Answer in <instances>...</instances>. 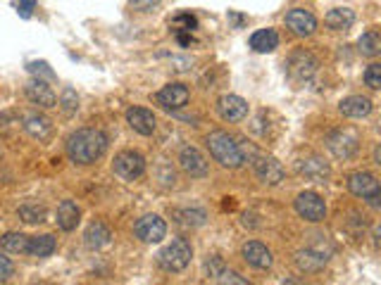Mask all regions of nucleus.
Listing matches in <instances>:
<instances>
[{"label": "nucleus", "mask_w": 381, "mask_h": 285, "mask_svg": "<svg viewBox=\"0 0 381 285\" xmlns=\"http://www.w3.org/2000/svg\"><path fill=\"white\" fill-rule=\"evenodd\" d=\"M108 150V136L98 128H79L67 141V154L74 164H93Z\"/></svg>", "instance_id": "1"}, {"label": "nucleus", "mask_w": 381, "mask_h": 285, "mask_svg": "<svg viewBox=\"0 0 381 285\" xmlns=\"http://www.w3.org/2000/svg\"><path fill=\"white\" fill-rule=\"evenodd\" d=\"M205 143H208V150H210V154H212V159L222 164V167L238 169L241 164H243V150H241V145L234 141L229 133L212 131L205 138Z\"/></svg>", "instance_id": "2"}, {"label": "nucleus", "mask_w": 381, "mask_h": 285, "mask_svg": "<svg viewBox=\"0 0 381 285\" xmlns=\"http://www.w3.org/2000/svg\"><path fill=\"white\" fill-rule=\"evenodd\" d=\"M190 257H193V249H190V245L186 240H172V243L167 245V247L162 249V252L158 254V262L160 267L164 269V271H184V269L190 264Z\"/></svg>", "instance_id": "3"}, {"label": "nucleus", "mask_w": 381, "mask_h": 285, "mask_svg": "<svg viewBox=\"0 0 381 285\" xmlns=\"http://www.w3.org/2000/svg\"><path fill=\"white\" fill-rule=\"evenodd\" d=\"M348 190L353 195H358V198L367 200L369 204H372L374 209L379 207V200H381V186L379 181L372 176V174L367 172H355L348 176Z\"/></svg>", "instance_id": "4"}, {"label": "nucleus", "mask_w": 381, "mask_h": 285, "mask_svg": "<svg viewBox=\"0 0 381 285\" xmlns=\"http://www.w3.org/2000/svg\"><path fill=\"white\" fill-rule=\"evenodd\" d=\"M112 169L119 178L124 181H136L138 176H143L145 172V159L141 152H134V150H124L114 157Z\"/></svg>", "instance_id": "5"}, {"label": "nucleus", "mask_w": 381, "mask_h": 285, "mask_svg": "<svg viewBox=\"0 0 381 285\" xmlns=\"http://www.w3.org/2000/svg\"><path fill=\"white\" fill-rule=\"evenodd\" d=\"M295 212L310 223L324 221V217H327V202L317 193H312V190H305V193H300L295 198Z\"/></svg>", "instance_id": "6"}, {"label": "nucleus", "mask_w": 381, "mask_h": 285, "mask_svg": "<svg viewBox=\"0 0 381 285\" xmlns=\"http://www.w3.org/2000/svg\"><path fill=\"white\" fill-rule=\"evenodd\" d=\"M329 150L341 159H350L360 148V136L350 128H341V131H334L329 136Z\"/></svg>", "instance_id": "7"}, {"label": "nucleus", "mask_w": 381, "mask_h": 285, "mask_svg": "<svg viewBox=\"0 0 381 285\" xmlns=\"http://www.w3.org/2000/svg\"><path fill=\"white\" fill-rule=\"evenodd\" d=\"M136 238L143 240V243H160L164 236H167V223L158 217V214H145L136 221Z\"/></svg>", "instance_id": "8"}, {"label": "nucleus", "mask_w": 381, "mask_h": 285, "mask_svg": "<svg viewBox=\"0 0 381 285\" xmlns=\"http://www.w3.org/2000/svg\"><path fill=\"white\" fill-rule=\"evenodd\" d=\"M188 98H190V93L184 83H167L162 91L155 95L158 105L164 109H182L184 105L188 103Z\"/></svg>", "instance_id": "9"}, {"label": "nucleus", "mask_w": 381, "mask_h": 285, "mask_svg": "<svg viewBox=\"0 0 381 285\" xmlns=\"http://www.w3.org/2000/svg\"><path fill=\"white\" fill-rule=\"evenodd\" d=\"M253 167H255V176L262 183H267V186H277V183L284 181L286 172H284L282 162H277L274 157H258Z\"/></svg>", "instance_id": "10"}, {"label": "nucleus", "mask_w": 381, "mask_h": 285, "mask_svg": "<svg viewBox=\"0 0 381 285\" xmlns=\"http://www.w3.org/2000/svg\"><path fill=\"white\" fill-rule=\"evenodd\" d=\"M217 112L224 122H241L248 117V103L238 95H222L217 103Z\"/></svg>", "instance_id": "11"}, {"label": "nucleus", "mask_w": 381, "mask_h": 285, "mask_svg": "<svg viewBox=\"0 0 381 285\" xmlns=\"http://www.w3.org/2000/svg\"><path fill=\"white\" fill-rule=\"evenodd\" d=\"M286 27L295 33V36H312L317 29V19L308 12V10H291L286 14Z\"/></svg>", "instance_id": "12"}, {"label": "nucleus", "mask_w": 381, "mask_h": 285, "mask_svg": "<svg viewBox=\"0 0 381 285\" xmlns=\"http://www.w3.org/2000/svg\"><path fill=\"white\" fill-rule=\"evenodd\" d=\"M179 164H182V169L188 174V176L193 178H200V176H208V162H205V157L200 154L198 148H184L182 154H179Z\"/></svg>", "instance_id": "13"}, {"label": "nucleus", "mask_w": 381, "mask_h": 285, "mask_svg": "<svg viewBox=\"0 0 381 285\" xmlns=\"http://www.w3.org/2000/svg\"><path fill=\"white\" fill-rule=\"evenodd\" d=\"M317 59L310 53H295L288 62V74L295 79V81H308L315 72H317Z\"/></svg>", "instance_id": "14"}, {"label": "nucleus", "mask_w": 381, "mask_h": 285, "mask_svg": "<svg viewBox=\"0 0 381 285\" xmlns=\"http://www.w3.org/2000/svg\"><path fill=\"white\" fill-rule=\"evenodd\" d=\"M241 254H243L245 264H250L253 269H269L272 267V252H269L262 243H258V240L245 243L243 249H241Z\"/></svg>", "instance_id": "15"}, {"label": "nucleus", "mask_w": 381, "mask_h": 285, "mask_svg": "<svg viewBox=\"0 0 381 285\" xmlns=\"http://www.w3.org/2000/svg\"><path fill=\"white\" fill-rule=\"evenodd\" d=\"M127 122H129V126H132L136 133H141V136H150V133L155 131V126H158V122H155V114L150 112V109H145V107H132V109H129Z\"/></svg>", "instance_id": "16"}, {"label": "nucleus", "mask_w": 381, "mask_h": 285, "mask_svg": "<svg viewBox=\"0 0 381 285\" xmlns=\"http://www.w3.org/2000/svg\"><path fill=\"white\" fill-rule=\"evenodd\" d=\"M27 98L34 105H41V107H55V103H58L53 88L46 81H41V79H34V81L27 83Z\"/></svg>", "instance_id": "17"}, {"label": "nucleus", "mask_w": 381, "mask_h": 285, "mask_svg": "<svg viewBox=\"0 0 381 285\" xmlns=\"http://www.w3.org/2000/svg\"><path fill=\"white\" fill-rule=\"evenodd\" d=\"M327 259H329V252L317 249L315 245L308 249H300V252L295 254V264H298V269H303V271H319V269L327 264Z\"/></svg>", "instance_id": "18"}, {"label": "nucleus", "mask_w": 381, "mask_h": 285, "mask_svg": "<svg viewBox=\"0 0 381 285\" xmlns=\"http://www.w3.org/2000/svg\"><path fill=\"white\" fill-rule=\"evenodd\" d=\"M79 219H82V209L77 207V202H72V200H64V202H60L58 207V226L62 228V231H74L79 223Z\"/></svg>", "instance_id": "19"}, {"label": "nucleus", "mask_w": 381, "mask_h": 285, "mask_svg": "<svg viewBox=\"0 0 381 285\" xmlns=\"http://www.w3.org/2000/svg\"><path fill=\"white\" fill-rule=\"evenodd\" d=\"M341 112L350 119H362L372 112V103L367 98H362V95H350V98H345L341 103Z\"/></svg>", "instance_id": "20"}, {"label": "nucleus", "mask_w": 381, "mask_h": 285, "mask_svg": "<svg viewBox=\"0 0 381 285\" xmlns=\"http://www.w3.org/2000/svg\"><path fill=\"white\" fill-rule=\"evenodd\" d=\"M24 131L32 138L46 141V138H50V133H53V126H50V122L46 117H41V114H27L24 117Z\"/></svg>", "instance_id": "21"}, {"label": "nucleus", "mask_w": 381, "mask_h": 285, "mask_svg": "<svg viewBox=\"0 0 381 285\" xmlns=\"http://www.w3.org/2000/svg\"><path fill=\"white\" fill-rule=\"evenodd\" d=\"M279 46V33L274 29H260L250 36V48L255 53H272Z\"/></svg>", "instance_id": "22"}, {"label": "nucleus", "mask_w": 381, "mask_h": 285, "mask_svg": "<svg viewBox=\"0 0 381 285\" xmlns=\"http://www.w3.org/2000/svg\"><path fill=\"white\" fill-rule=\"evenodd\" d=\"M110 238H112V233H110V228L103 221H93L86 228V233H84V240H86V245L91 249H100L105 245H110Z\"/></svg>", "instance_id": "23"}, {"label": "nucleus", "mask_w": 381, "mask_h": 285, "mask_svg": "<svg viewBox=\"0 0 381 285\" xmlns=\"http://www.w3.org/2000/svg\"><path fill=\"white\" fill-rule=\"evenodd\" d=\"M324 22H327L329 29H334V31H345V29L353 27L355 22V12L348 8H336V10H329L327 17H324Z\"/></svg>", "instance_id": "24"}, {"label": "nucleus", "mask_w": 381, "mask_h": 285, "mask_svg": "<svg viewBox=\"0 0 381 285\" xmlns=\"http://www.w3.org/2000/svg\"><path fill=\"white\" fill-rule=\"evenodd\" d=\"M300 174L308 178H312V181H324V178L329 176V167L322 162V159L312 157V159H303V162L298 164Z\"/></svg>", "instance_id": "25"}, {"label": "nucleus", "mask_w": 381, "mask_h": 285, "mask_svg": "<svg viewBox=\"0 0 381 285\" xmlns=\"http://www.w3.org/2000/svg\"><path fill=\"white\" fill-rule=\"evenodd\" d=\"M27 252L32 257H50L55 252V238L53 236H36V238H29L27 243Z\"/></svg>", "instance_id": "26"}, {"label": "nucleus", "mask_w": 381, "mask_h": 285, "mask_svg": "<svg viewBox=\"0 0 381 285\" xmlns=\"http://www.w3.org/2000/svg\"><path fill=\"white\" fill-rule=\"evenodd\" d=\"M358 46H360V53H362L365 57H377V55L381 53V36H379L377 29L365 31L362 36H360Z\"/></svg>", "instance_id": "27"}, {"label": "nucleus", "mask_w": 381, "mask_h": 285, "mask_svg": "<svg viewBox=\"0 0 381 285\" xmlns=\"http://www.w3.org/2000/svg\"><path fill=\"white\" fill-rule=\"evenodd\" d=\"M27 243H29V238L22 236V233H5V236L0 238V249H5V252H10V254H22V252H27Z\"/></svg>", "instance_id": "28"}, {"label": "nucleus", "mask_w": 381, "mask_h": 285, "mask_svg": "<svg viewBox=\"0 0 381 285\" xmlns=\"http://www.w3.org/2000/svg\"><path fill=\"white\" fill-rule=\"evenodd\" d=\"M19 217L27 223H41L46 221V209L38 207V204H22L19 207Z\"/></svg>", "instance_id": "29"}, {"label": "nucleus", "mask_w": 381, "mask_h": 285, "mask_svg": "<svg viewBox=\"0 0 381 285\" xmlns=\"http://www.w3.org/2000/svg\"><path fill=\"white\" fill-rule=\"evenodd\" d=\"M172 27H174V31H188V33H190L195 27H198V22H195L193 14L182 12V14H179V17H174Z\"/></svg>", "instance_id": "30"}, {"label": "nucleus", "mask_w": 381, "mask_h": 285, "mask_svg": "<svg viewBox=\"0 0 381 285\" xmlns=\"http://www.w3.org/2000/svg\"><path fill=\"white\" fill-rule=\"evenodd\" d=\"M365 83H367L369 88H381V64H369L367 67V72H365Z\"/></svg>", "instance_id": "31"}, {"label": "nucleus", "mask_w": 381, "mask_h": 285, "mask_svg": "<svg viewBox=\"0 0 381 285\" xmlns=\"http://www.w3.org/2000/svg\"><path fill=\"white\" fill-rule=\"evenodd\" d=\"M60 105H62L64 114H74L79 107V100H77V93L72 91V88H64L62 93V100H60Z\"/></svg>", "instance_id": "32"}, {"label": "nucleus", "mask_w": 381, "mask_h": 285, "mask_svg": "<svg viewBox=\"0 0 381 285\" xmlns=\"http://www.w3.org/2000/svg\"><path fill=\"white\" fill-rule=\"evenodd\" d=\"M182 223H186V226H203L205 223V212H200V209H186V212H182Z\"/></svg>", "instance_id": "33"}, {"label": "nucleus", "mask_w": 381, "mask_h": 285, "mask_svg": "<svg viewBox=\"0 0 381 285\" xmlns=\"http://www.w3.org/2000/svg\"><path fill=\"white\" fill-rule=\"evenodd\" d=\"M205 269H208V276L214 281V278H217L219 273L224 271V262L219 257H212V259H208V262H205Z\"/></svg>", "instance_id": "34"}, {"label": "nucleus", "mask_w": 381, "mask_h": 285, "mask_svg": "<svg viewBox=\"0 0 381 285\" xmlns=\"http://www.w3.org/2000/svg\"><path fill=\"white\" fill-rule=\"evenodd\" d=\"M129 5H132L136 12H153L160 5V0H129Z\"/></svg>", "instance_id": "35"}, {"label": "nucleus", "mask_w": 381, "mask_h": 285, "mask_svg": "<svg viewBox=\"0 0 381 285\" xmlns=\"http://www.w3.org/2000/svg\"><path fill=\"white\" fill-rule=\"evenodd\" d=\"M14 273V264L10 262L8 257H5L3 252H0V281H8V278H12Z\"/></svg>", "instance_id": "36"}, {"label": "nucleus", "mask_w": 381, "mask_h": 285, "mask_svg": "<svg viewBox=\"0 0 381 285\" xmlns=\"http://www.w3.org/2000/svg\"><path fill=\"white\" fill-rule=\"evenodd\" d=\"M29 72L36 74V77H46V79H55L53 69H48L46 62H32L29 64Z\"/></svg>", "instance_id": "37"}, {"label": "nucleus", "mask_w": 381, "mask_h": 285, "mask_svg": "<svg viewBox=\"0 0 381 285\" xmlns=\"http://www.w3.org/2000/svg\"><path fill=\"white\" fill-rule=\"evenodd\" d=\"M214 281H217V283H236V285H245V283H248V281H245V278H241L238 273L227 271V269H224V271L219 273V276L214 278Z\"/></svg>", "instance_id": "38"}, {"label": "nucleus", "mask_w": 381, "mask_h": 285, "mask_svg": "<svg viewBox=\"0 0 381 285\" xmlns=\"http://www.w3.org/2000/svg\"><path fill=\"white\" fill-rule=\"evenodd\" d=\"M34 8H36L34 0H17V12L22 14V17H32Z\"/></svg>", "instance_id": "39"}]
</instances>
